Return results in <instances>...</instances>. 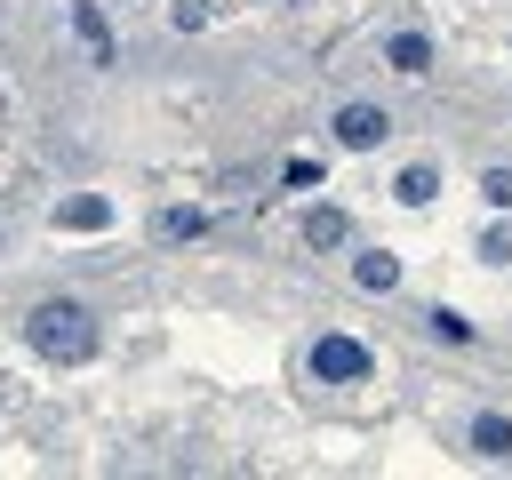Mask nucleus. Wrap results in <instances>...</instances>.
<instances>
[{"instance_id":"f257e3e1","label":"nucleus","mask_w":512,"mask_h":480,"mask_svg":"<svg viewBox=\"0 0 512 480\" xmlns=\"http://www.w3.org/2000/svg\"><path fill=\"white\" fill-rule=\"evenodd\" d=\"M24 344H32L40 360H88V352H96V320H88V304H72V296H48V304H32V320H24Z\"/></svg>"},{"instance_id":"f03ea898","label":"nucleus","mask_w":512,"mask_h":480,"mask_svg":"<svg viewBox=\"0 0 512 480\" xmlns=\"http://www.w3.org/2000/svg\"><path fill=\"white\" fill-rule=\"evenodd\" d=\"M304 368H312L320 384H360V376L376 368V352H368L360 336H320V344L304 352Z\"/></svg>"},{"instance_id":"7ed1b4c3","label":"nucleus","mask_w":512,"mask_h":480,"mask_svg":"<svg viewBox=\"0 0 512 480\" xmlns=\"http://www.w3.org/2000/svg\"><path fill=\"white\" fill-rule=\"evenodd\" d=\"M384 136H392V120H384L376 104H344V112H336V144H344V152H376Z\"/></svg>"},{"instance_id":"20e7f679","label":"nucleus","mask_w":512,"mask_h":480,"mask_svg":"<svg viewBox=\"0 0 512 480\" xmlns=\"http://www.w3.org/2000/svg\"><path fill=\"white\" fill-rule=\"evenodd\" d=\"M64 16H72V32H80L88 64H112V24L96 16V0H64Z\"/></svg>"},{"instance_id":"39448f33","label":"nucleus","mask_w":512,"mask_h":480,"mask_svg":"<svg viewBox=\"0 0 512 480\" xmlns=\"http://www.w3.org/2000/svg\"><path fill=\"white\" fill-rule=\"evenodd\" d=\"M384 64L408 72V80H424V72H432V40H424V32H392V40H384Z\"/></svg>"},{"instance_id":"423d86ee","label":"nucleus","mask_w":512,"mask_h":480,"mask_svg":"<svg viewBox=\"0 0 512 480\" xmlns=\"http://www.w3.org/2000/svg\"><path fill=\"white\" fill-rule=\"evenodd\" d=\"M352 280H360L368 296H392V288H400V256H384V248H360V256H352Z\"/></svg>"},{"instance_id":"0eeeda50","label":"nucleus","mask_w":512,"mask_h":480,"mask_svg":"<svg viewBox=\"0 0 512 480\" xmlns=\"http://www.w3.org/2000/svg\"><path fill=\"white\" fill-rule=\"evenodd\" d=\"M472 456H488V464H504V456H512V416H496V408H480V416H472Z\"/></svg>"},{"instance_id":"6e6552de","label":"nucleus","mask_w":512,"mask_h":480,"mask_svg":"<svg viewBox=\"0 0 512 480\" xmlns=\"http://www.w3.org/2000/svg\"><path fill=\"white\" fill-rule=\"evenodd\" d=\"M432 192H440V168H432V160H408V168L392 176V200H400V208H424Z\"/></svg>"},{"instance_id":"1a4fd4ad","label":"nucleus","mask_w":512,"mask_h":480,"mask_svg":"<svg viewBox=\"0 0 512 480\" xmlns=\"http://www.w3.org/2000/svg\"><path fill=\"white\" fill-rule=\"evenodd\" d=\"M56 224H72V232H104V224H112V200H104V192H72V200L56 208Z\"/></svg>"},{"instance_id":"9d476101","label":"nucleus","mask_w":512,"mask_h":480,"mask_svg":"<svg viewBox=\"0 0 512 480\" xmlns=\"http://www.w3.org/2000/svg\"><path fill=\"white\" fill-rule=\"evenodd\" d=\"M344 240H352V216L344 208H312L304 216V248H344Z\"/></svg>"},{"instance_id":"9b49d317","label":"nucleus","mask_w":512,"mask_h":480,"mask_svg":"<svg viewBox=\"0 0 512 480\" xmlns=\"http://www.w3.org/2000/svg\"><path fill=\"white\" fill-rule=\"evenodd\" d=\"M152 232H160V240H200V232H208V208H160Z\"/></svg>"},{"instance_id":"f8f14e48","label":"nucleus","mask_w":512,"mask_h":480,"mask_svg":"<svg viewBox=\"0 0 512 480\" xmlns=\"http://www.w3.org/2000/svg\"><path fill=\"white\" fill-rule=\"evenodd\" d=\"M424 328H432L440 344H472V320H464V312H448V304H432V312H424Z\"/></svg>"},{"instance_id":"ddd939ff","label":"nucleus","mask_w":512,"mask_h":480,"mask_svg":"<svg viewBox=\"0 0 512 480\" xmlns=\"http://www.w3.org/2000/svg\"><path fill=\"white\" fill-rule=\"evenodd\" d=\"M480 200L488 208H512V168H480Z\"/></svg>"},{"instance_id":"4468645a","label":"nucleus","mask_w":512,"mask_h":480,"mask_svg":"<svg viewBox=\"0 0 512 480\" xmlns=\"http://www.w3.org/2000/svg\"><path fill=\"white\" fill-rule=\"evenodd\" d=\"M480 256H488V264H512V224H488V232H480Z\"/></svg>"},{"instance_id":"2eb2a0df","label":"nucleus","mask_w":512,"mask_h":480,"mask_svg":"<svg viewBox=\"0 0 512 480\" xmlns=\"http://www.w3.org/2000/svg\"><path fill=\"white\" fill-rule=\"evenodd\" d=\"M0 120H8V96H0Z\"/></svg>"}]
</instances>
